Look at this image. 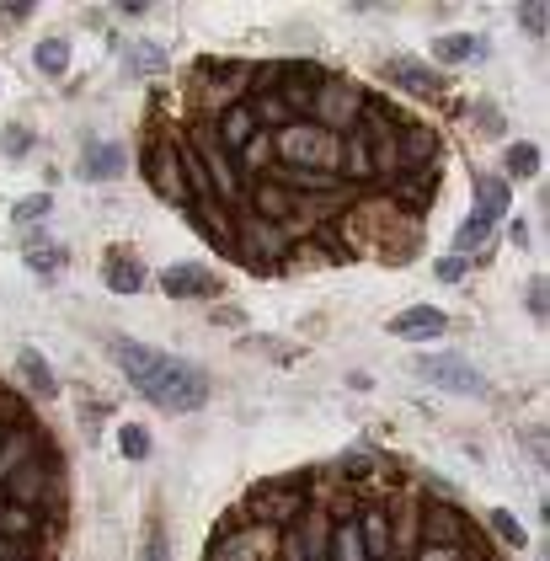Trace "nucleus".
<instances>
[{"instance_id": "3", "label": "nucleus", "mask_w": 550, "mask_h": 561, "mask_svg": "<svg viewBox=\"0 0 550 561\" xmlns=\"http://www.w3.org/2000/svg\"><path fill=\"white\" fill-rule=\"evenodd\" d=\"M412 374H417V380H428V385H438V391H449V396H486V391H492V380H486L476 364L454 358V353H417Z\"/></svg>"}, {"instance_id": "1", "label": "nucleus", "mask_w": 550, "mask_h": 561, "mask_svg": "<svg viewBox=\"0 0 550 561\" xmlns=\"http://www.w3.org/2000/svg\"><path fill=\"white\" fill-rule=\"evenodd\" d=\"M113 358H118V369L134 380V391L145 401H155V407H166V412H198L203 401H209V374H203L198 364H187V358L145 348V342H134V337H118Z\"/></svg>"}, {"instance_id": "47", "label": "nucleus", "mask_w": 550, "mask_h": 561, "mask_svg": "<svg viewBox=\"0 0 550 561\" xmlns=\"http://www.w3.org/2000/svg\"><path fill=\"white\" fill-rule=\"evenodd\" d=\"M0 439H6V428H0Z\"/></svg>"}, {"instance_id": "6", "label": "nucleus", "mask_w": 550, "mask_h": 561, "mask_svg": "<svg viewBox=\"0 0 550 561\" xmlns=\"http://www.w3.org/2000/svg\"><path fill=\"white\" fill-rule=\"evenodd\" d=\"M251 513H257L262 529H289L305 513V492L300 487H267L251 497Z\"/></svg>"}, {"instance_id": "18", "label": "nucleus", "mask_w": 550, "mask_h": 561, "mask_svg": "<svg viewBox=\"0 0 550 561\" xmlns=\"http://www.w3.org/2000/svg\"><path fill=\"white\" fill-rule=\"evenodd\" d=\"M428 161H438V134L433 129H406V139L396 145V166H428Z\"/></svg>"}, {"instance_id": "25", "label": "nucleus", "mask_w": 550, "mask_h": 561, "mask_svg": "<svg viewBox=\"0 0 550 561\" xmlns=\"http://www.w3.org/2000/svg\"><path fill=\"white\" fill-rule=\"evenodd\" d=\"M492 225H497L492 214H481V209L470 214V220H465L460 230H454V257H460V252H476V246H486V236H492Z\"/></svg>"}, {"instance_id": "16", "label": "nucleus", "mask_w": 550, "mask_h": 561, "mask_svg": "<svg viewBox=\"0 0 550 561\" xmlns=\"http://www.w3.org/2000/svg\"><path fill=\"white\" fill-rule=\"evenodd\" d=\"M123 161H129V155H123V145L102 139V145H91V150L81 155V177H86V182H113L118 171H123Z\"/></svg>"}, {"instance_id": "24", "label": "nucleus", "mask_w": 550, "mask_h": 561, "mask_svg": "<svg viewBox=\"0 0 550 561\" xmlns=\"http://www.w3.org/2000/svg\"><path fill=\"white\" fill-rule=\"evenodd\" d=\"M33 460V433H6V439H0V481H6L11 471H22V465Z\"/></svg>"}, {"instance_id": "42", "label": "nucleus", "mask_w": 550, "mask_h": 561, "mask_svg": "<svg viewBox=\"0 0 550 561\" xmlns=\"http://www.w3.org/2000/svg\"><path fill=\"white\" fill-rule=\"evenodd\" d=\"M0 150H6V155H27V129H6V134H0Z\"/></svg>"}, {"instance_id": "10", "label": "nucleus", "mask_w": 550, "mask_h": 561, "mask_svg": "<svg viewBox=\"0 0 550 561\" xmlns=\"http://www.w3.org/2000/svg\"><path fill=\"white\" fill-rule=\"evenodd\" d=\"M0 492H6L17 508H38L43 497H49V471H43L38 460H27L22 471H11L6 481H0Z\"/></svg>"}, {"instance_id": "20", "label": "nucleus", "mask_w": 550, "mask_h": 561, "mask_svg": "<svg viewBox=\"0 0 550 561\" xmlns=\"http://www.w3.org/2000/svg\"><path fill=\"white\" fill-rule=\"evenodd\" d=\"M107 289L113 294H139L145 289V268H139V257H107Z\"/></svg>"}, {"instance_id": "5", "label": "nucleus", "mask_w": 550, "mask_h": 561, "mask_svg": "<svg viewBox=\"0 0 550 561\" xmlns=\"http://www.w3.org/2000/svg\"><path fill=\"white\" fill-rule=\"evenodd\" d=\"M187 145H193V155L203 161V171H209L214 198H219V204H235V198H241V171H235V161L225 155V145L214 139V123L193 129V134H187Z\"/></svg>"}, {"instance_id": "2", "label": "nucleus", "mask_w": 550, "mask_h": 561, "mask_svg": "<svg viewBox=\"0 0 550 561\" xmlns=\"http://www.w3.org/2000/svg\"><path fill=\"white\" fill-rule=\"evenodd\" d=\"M273 155L284 166H310V177H337L342 171V139L316 129V123H300V118L273 134Z\"/></svg>"}, {"instance_id": "34", "label": "nucleus", "mask_w": 550, "mask_h": 561, "mask_svg": "<svg viewBox=\"0 0 550 561\" xmlns=\"http://www.w3.org/2000/svg\"><path fill=\"white\" fill-rule=\"evenodd\" d=\"M49 209H54V198H49V193H33V198H22V204L11 209V220H17V225H33V220H43Z\"/></svg>"}, {"instance_id": "44", "label": "nucleus", "mask_w": 550, "mask_h": 561, "mask_svg": "<svg viewBox=\"0 0 550 561\" xmlns=\"http://www.w3.org/2000/svg\"><path fill=\"white\" fill-rule=\"evenodd\" d=\"M417 561H460V545H428Z\"/></svg>"}, {"instance_id": "46", "label": "nucleus", "mask_w": 550, "mask_h": 561, "mask_svg": "<svg viewBox=\"0 0 550 561\" xmlns=\"http://www.w3.org/2000/svg\"><path fill=\"white\" fill-rule=\"evenodd\" d=\"M139 561H166V535H161V529L145 540V556H139Z\"/></svg>"}, {"instance_id": "39", "label": "nucleus", "mask_w": 550, "mask_h": 561, "mask_svg": "<svg viewBox=\"0 0 550 561\" xmlns=\"http://www.w3.org/2000/svg\"><path fill=\"white\" fill-rule=\"evenodd\" d=\"M433 273L444 278V284H460V278H465V257H438Z\"/></svg>"}, {"instance_id": "15", "label": "nucleus", "mask_w": 550, "mask_h": 561, "mask_svg": "<svg viewBox=\"0 0 550 561\" xmlns=\"http://www.w3.org/2000/svg\"><path fill=\"white\" fill-rule=\"evenodd\" d=\"M187 214H193V225L209 236L214 246H225V252H235V230H230V214L225 209H214V198H193L187 204Z\"/></svg>"}, {"instance_id": "11", "label": "nucleus", "mask_w": 550, "mask_h": 561, "mask_svg": "<svg viewBox=\"0 0 550 561\" xmlns=\"http://www.w3.org/2000/svg\"><path fill=\"white\" fill-rule=\"evenodd\" d=\"M449 326L444 310H433V305H412V310H401L396 321H390V337H406V342H428L438 337Z\"/></svg>"}, {"instance_id": "26", "label": "nucleus", "mask_w": 550, "mask_h": 561, "mask_svg": "<svg viewBox=\"0 0 550 561\" xmlns=\"http://www.w3.org/2000/svg\"><path fill=\"white\" fill-rule=\"evenodd\" d=\"M257 214H262L267 225H273V220H289V214H294V198H289L278 182H262V187H257Z\"/></svg>"}, {"instance_id": "9", "label": "nucleus", "mask_w": 550, "mask_h": 561, "mask_svg": "<svg viewBox=\"0 0 550 561\" xmlns=\"http://www.w3.org/2000/svg\"><path fill=\"white\" fill-rule=\"evenodd\" d=\"M267 551H273V529L251 524V529H230L214 545V561H267Z\"/></svg>"}, {"instance_id": "41", "label": "nucleus", "mask_w": 550, "mask_h": 561, "mask_svg": "<svg viewBox=\"0 0 550 561\" xmlns=\"http://www.w3.org/2000/svg\"><path fill=\"white\" fill-rule=\"evenodd\" d=\"M545 305H550V300H545V278H534V284H529V316L545 321Z\"/></svg>"}, {"instance_id": "8", "label": "nucleus", "mask_w": 550, "mask_h": 561, "mask_svg": "<svg viewBox=\"0 0 550 561\" xmlns=\"http://www.w3.org/2000/svg\"><path fill=\"white\" fill-rule=\"evenodd\" d=\"M145 171H150V182H155V193L161 198H171V204H193L187 198V182H182V166H177V145H155L150 155H145Z\"/></svg>"}, {"instance_id": "36", "label": "nucleus", "mask_w": 550, "mask_h": 561, "mask_svg": "<svg viewBox=\"0 0 550 561\" xmlns=\"http://www.w3.org/2000/svg\"><path fill=\"white\" fill-rule=\"evenodd\" d=\"M486 524H492V529H497V540H508V545H524V540H529V535H524V524H518L508 508H497Z\"/></svg>"}, {"instance_id": "45", "label": "nucleus", "mask_w": 550, "mask_h": 561, "mask_svg": "<svg viewBox=\"0 0 550 561\" xmlns=\"http://www.w3.org/2000/svg\"><path fill=\"white\" fill-rule=\"evenodd\" d=\"M33 17V6L27 0H11V6H0V22H27Z\"/></svg>"}, {"instance_id": "33", "label": "nucleus", "mask_w": 550, "mask_h": 561, "mask_svg": "<svg viewBox=\"0 0 550 561\" xmlns=\"http://www.w3.org/2000/svg\"><path fill=\"white\" fill-rule=\"evenodd\" d=\"M342 166H348L353 171V177H374V161H369V145H364V139H348V150H342Z\"/></svg>"}, {"instance_id": "7", "label": "nucleus", "mask_w": 550, "mask_h": 561, "mask_svg": "<svg viewBox=\"0 0 550 561\" xmlns=\"http://www.w3.org/2000/svg\"><path fill=\"white\" fill-rule=\"evenodd\" d=\"M235 252H241L251 268H273L278 257H284V236H278V225H267V220H246L241 225V241H235Z\"/></svg>"}, {"instance_id": "13", "label": "nucleus", "mask_w": 550, "mask_h": 561, "mask_svg": "<svg viewBox=\"0 0 550 561\" xmlns=\"http://www.w3.org/2000/svg\"><path fill=\"white\" fill-rule=\"evenodd\" d=\"M422 524H428V545H460L465 540V513L454 503H428L422 508Z\"/></svg>"}, {"instance_id": "27", "label": "nucleus", "mask_w": 550, "mask_h": 561, "mask_svg": "<svg viewBox=\"0 0 550 561\" xmlns=\"http://www.w3.org/2000/svg\"><path fill=\"white\" fill-rule=\"evenodd\" d=\"M326 561H369V556H364V540H358V524H337V529H332Z\"/></svg>"}, {"instance_id": "28", "label": "nucleus", "mask_w": 550, "mask_h": 561, "mask_svg": "<svg viewBox=\"0 0 550 561\" xmlns=\"http://www.w3.org/2000/svg\"><path fill=\"white\" fill-rule=\"evenodd\" d=\"M267 155H273V134H262V129H257V134H251L241 150L230 155V161H235V171L246 177V171H262V161H267Z\"/></svg>"}, {"instance_id": "19", "label": "nucleus", "mask_w": 550, "mask_h": 561, "mask_svg": "<svg viewBox=\"0 0 550 561\" xmlns=\"http://www.w3.org/2000/svg\"><path fill=\"white\" fill-rule=\"evenodd\" d=\"M433 54L444 59V65H465V59H481L486 54V38H476V33H444V38H433Z\"/></svg>"}, {"instance_id": "4", "label": "nucleus", "mask_w": 550, "mask_h": 561, "mask_svg": "<svg viewBox=\"0 0 550 561\" xmlns=\"http://www.w3.org/2000/svg\"><path fill=\"white\" fill-rule=\"evenodd\" d=\"M310 113H316V129L326 134H353L358 113H364V91H358L353 81H342V75H326V81L316 86V97H310Z\"/></svg>"}, {"instance_id": "40", "label": "nucleus", "mask_w": 550, "mask_h": 561, "mask_svg": "<svg viewBox=\"0 0 550 561\" xmlns=\"http://www.w3.org/2000/svg\"><path fill=\"white\" fill-rule=\"evenodd\" d=\"M518 17H524V27H529V33H545V6H540V0H529V6H518Z\"/></svg>"}, {"instance_id": "31", "label": "nucleus", "mask_w": 550, "mask_h": 561, "mask_svg": "<svg viewBox=\"0 0 550 561\" xmlns=\"http://www.w3.org/2000/svg\"><path fill=\"white\" fill-rule=\"evenodd\" d=\"M118 449H123V460H150V428L129 423L118 433Z\"/></svg>"}, {"instance_id": "43", "label": "nucleus", "mask_w": 550, "mask_h": 561, "mask_svg": "<svg viewBox=\"0 0 550 561\" xmlns=\"http://www.w3.org/2000/svg\"><path fill=\"white\" fill-rule=\"evenodd\" d=\"M284 561H310V556H305V540H300V529H284Z\"/></svg>"}, {"instance_id": "37", "label": "nucleus", "mask_w": 550, "mask_h": 561, "mask_svg": "<svg viewBox=\"0 0 550 561\" xmlns=\"http://www.w3.org/2000/svg\"><path fill=\"white\" fill-rule=\"evenodd\" d=\"M27 262H33V273H54V268H65V246H33Z\"/></svg>"}, {"instance_id": "14", "label": "nucleus", "mask_w": 550, "mask_h": 561, "mask_svg": "<svg viewBox=\"0 0 550 561\" xmlns=\"http://www.w3.org/2000/svg\"><path fill=\"white\" fill-rule=\"evenodd\" d=\"M251 134H257V118L246 113V102L225 107V113H219V123H214V139L225 145V155H235V150H241ZM262 134H267V129H262Z\"/></svg>"}, {"instance_id": "21", "label": "nucleus", "mask_w": 550, "mask_h": 561, "mask_svg": "<svg viewBox=\"0 0 550 561\" xmlns=\"http://www.w3.org/2000/svg\"><path fill=\"white\" fill-rule=\"evenodd\" d=\"M358 540H364L369 561H385L390 556V519L385 513H364V519H358Z\"/></svg>"}, {"instance_id": "29", "label": "nucleus", "mask_w": 550, "mask_h": 561, "mask_svg": "<svg viewBox=\"0 0 550 561\" xmlns=\"http://www.w3.org/2000/svg\"><path fill=\"white\" fill-rule=\"evenodd\" d=\"M33 65H38L43 75H65V70H70V43H65V38H43L38 54H33Z\"/></svg>"}, {"instance_id": "23", "label": "nucleus", "mask_w": 550, "mask_h": 561, "mask_svg": "<svg viewBox=\"0 0 550 561\" xmlns=\"http://www.w3.org/2000/svg\"><path fill=\"white\" fill-rule=\"evenodd\" d=\"M17 369H22V380L33 385L38 396H54V391H59L54 369H49V364H43V358H38V348H22V353H17Z\"/></svg>"}, {"instance_id": "22", "label": "nucleus", "mask_w": 550, "mask_h": 561, "mask_svg": "<svg viewBox=\"0 0 550 561\" xmlns=\"http://www.w3.org/2000/svg\"><path fill=\"white\" fill-rule=\"evenodd\" d=\"M513 204V187L502 182V177H476V209L481 214H492V220H502Z\"/></svg>"}, {"instance_id": "30", "label": "nucleus", "mask_w": 550, "mask_h": 561, "mask_svg": "<svg viewBox=\"0 0 550 561\" xmlns=\"http://www.w3.org/2000/svg\"><path fill=\"white\" fill-rule=\"evenodd\" d=\"M33 508H17V503H6V508H0V535H17V540H27V535H33Z\"/></svg>"}, {"instance_id": "32", "label": "nucleus", "mask_w": 550, "mask_h": 561, "mask_svg": "<svg viewBox=\"0 0 550 561\" xmlns=\"http://www.w3.org/2000/svg\"><path fill=\"white\" fill-rule=\"evenodd\" d=\"M129 65L145 70V75H161L166 70V49H161V43H139V49L129 54Z\"/></svg>"}, {"instance_id": "38", "label": "nucleus", "mask_w": 550, "mask_h": 561, "mask_svg": "<svg viewBox=\"0 0 550 561\" xmlns=\"http://www.w3.org/2000/svg\"><path fill=\"white\" fill-rule=\"evenodd\" d=\"M406 182H412V187H401V198H406L412 209H422V204H428V198L438 193V187H428V177H406Z\"/></svg>"}, {"instance_id": "12", "label": "nucleus", "mask_w": 550, "mask_h": 561, "mask_svg": "<svg viewBox=\"0 0 550 561\" xmlns=\"http://www.w3.org/2000/svg\"><path fill=\"white\" fill-rule=\"evenodd\" d=\"M385 75H390V86H401L406 97H438V75L422 65V59H390L385 65Z\"/></svg>"}, {"instance_id": "35", "label": "nucleus", "mask_w": 550, "mask_h": 561, "mask_svg": "<svg viewBox=\"0 0 550 561\" xmlns=\"http://www.w3.org/2000/svg\"><path fill=\"white\" fill-rule=\"evenodd\" d=\"M508 171H513V177H534V171H540V150H534V145H513L508 150Z\"/></svg>"}, {"instance_id": "17", "label": "nucleus", "mask_w": 550, "mask_h": 561, "mask_svg": "<svg viewBox=\"0 0 550 561\" xmlns=\"http://www.w3.org/2000/svg\"><path fill=\"white\" fill-rule=\"evenodd\" d=\"M161 289L171 294V300H187V294H214V278L193 268V262H177V268L161 273Z\"/></svg>"}]
</instances>
